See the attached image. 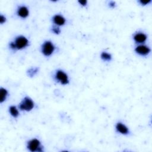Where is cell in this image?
<instances>
[{"instance_id":"11","label":"cell","mask_w":152,"mask_h":152,"mask_svg":"<svg viewBox=\"0 0 152 152\" xmlns=\"http://www.w3.org/2000/svg\"><path fill=\"white\" fill-rule=\"evenodd\" d=\"M9 112L11 116L14 118H17L19 115V112L18 109L15 106H11L9 108Z\"/></svg>"},{"instance_id":"4","label":"cell","mask_w":152,"mask_h":152,"mask_svg":"<svg viewBox=\"0 0 152 152\" xmlns=\"http://www.w3.org/2000/svg\"><path fill=\"white\" fill-rule=\"evenodd\" d=\"M27 148L29 151L32 152L42 151V147L40 145V142L36 138H33L28 142Z\"/></svg>"},{"instance_id":"9","label":"cell","mask_w":152,"mask_h":152,"mask_svg":"<svg viewBox=\"0 0 152 152\" xmlns=\"http://www.w3.org/2000/svg\"><path fill=\"white\" fill-rule=\"evenodd\" d=\"M116 129L118 132L124 135H126L129 133V129L128 127L121 122L117 123L116 125Z\"/></svg>"},{"instance_id":"18","label":"cell","mask_w":152,"mask_h":152,"mask_svg":"<svg viewBox=\"0 0 152 152\" xmlns=\"http://www.w3.org/2000/svg\"><path fill=\"white\" fill-rule=\"evenodd\" d=\"M78 3L80 5H81L82 6H86L87 4V1H85V0H84V1H78Z\"/></svg>"},{"instance_id":"15","label":"cell","mask_w":152,"mask_h":152,"mask_svg":"<svg viewBox=\"0 0 152 152\" xmlns=\"http://www.w3.org/2000/svg\"><path fill=\"white\" fill-rule=\"evenodd\" d=\"M52 31L56 34H59L60 33H61V30L59 29V27H56V26H54L52 27Z\"/></svg>"},{"instance_id":"10","label":"cell","mask_w":152,"mask_h":152,"mask_svg":"<svg viewBox=\"0 0 152 152\" xmlns=\"http://www.w3.org/2000/svg\"><path fill=\"white\" fill-rule=\"evenodd\" d=\"M53 23L57 26H64L66 22L65 18L59 14H56L53 16Z\"/></svg>"},{"instance_id":"16","label":"cell","mask_w":152,"mask_h":152,"mask_svg":"<svg viewBox=\"0 0 152 152\" xmlns=\"http://www.w3.org/2000/svg\"><path fill=\"white\" fill-rule=\"evenodd\" d=\"M151 0H147V1H142V0H141V1H139V2L142 5H145L149 4L150 2H151Z\"/></svg>"},{"instance_id":"5","label":"cell","mask_w":152,"mask_h":152,"mask_svg":"<svg viewBox=\"0 0 152 152\" xmlns=\"http://www.w3.org/2000/svg\"><path fill=\"white\" fill-rule=\"evenodd\" d=\"M55 79L63 85H66L69 83L68 75L62 70H58L56 72Z\"/></svg>"},{"instance_id":"14","label":"cell","mask_w":152,"mask_h":152,"mask_svg":"<svg viewBox=\"0 0 152 152\" xmlns=\"http://www.w3.org/2000/svg\"><path fill=\"white\" fill-rule=\"evenodd\" d=\"M38 72V68H31L30 69H29L27 71L28 75L30 77H33L34 76L37 72Z\"/></svg>"},{"instance_id":"19","label":"cell","mask_w":152,"mask_h":152,"mask_svg":"<svg viewBox=\"0 0 152 152\" xmlns=\"http://www.w3.org/2000/svg\"><path fill=\"white\" fill-rule=\"evenodd\" d=\"M109 6L111 7V8H114L115 7V2H113V1H110L109 4Z\"/></svg>"},{"instance_id":"17","label":"cell","mask_w":152,"mask_h":152,"mask_svg":"<svg viewBox=\"0 0 152 152\" xmlns=\"http://www.w3.org/2000/svg\"><path fill=\"white\" fill-rule=\"evenodd\" d=\"M6 21V18L5 16L2 15H1L0 16V23L1 24H4L5 22Z\"/></svg>"},{"instance_id":"3","label":"cell","mask_w":152,"mask_h":152,"mask_svg":"<svg viewBox=\"0 0 152 152\" xmlns=\"http://www.w3.org/2000/svg\"><path fill=\"white\" fill-rule=\"evenodd\" d=\"M14 43L15 45V49L20 50L25 48L28 46V40L25 36H19L16 37Z\"/></svg>"},{"instance_id":"8","label":"cell","mask_w":152,"mask_h":152,"mask_svg":"<svg viewBox=\"0 0 152 152\" xmlns=\"http://www.w3.org/2000/svg\"><path fill=\"white\" fill-rule=\"evenodd\" d=\"M17 14L22 18H27L29 14L28 9L26 6H21L17 10Z\"/></svg>"},{"instance_id":"6","label":"cell","mask_w":152,"mask_h":152,"mask_svg":"<svg viewBox=\"0 0 152 152\" xmlns=\"http://www.w3.org/2000/svg\"><path fill=\"white\" fill-rule=\"evenodd\" d=\"M135 51L137 53L141 56H146L150 53L151 50L148 46L144 45H140L135 48Z\"/></svg>"},{"instance_id":"2","label":"cell","mask_w":152,"mask_h":152,"mask_svg":"<svg viewBox=\"0 0 152 152\" xmlns=\"http://www.w3.org/2000/svg\"><path fill=\"white\" fill-rule=\"evenodd\" d=\"M55 46L50 41H46L42 46V52L46 56H50L55 50Z\"/></svg>"},{"instance_id":"12","label":"cell","mask_w":152,"mask_h":152,"mask_svg":"<svg viewBox=\"0 0 152 152\" xmlns=\"http://www.w3.org/2000/svg\"><path fill=\"white\" fill-rule=\"evenodd\" d=\"M0 91H1V100L0 102L2 103L3 102H4L8 96V91L4 88L1 87L0 89Z\"/></svg>"},{"instance_id":"13","label":"cell","mask_w":152,"mask_h":152,"mask_svg":"<svg viewBox=\"0 0 152 152\" xmlns=\"http://www.w3.org/2000/svg\"><path fill=\"white\" fill-rule=\"evenodd\" d=\"M100 58L104 61H110L112 59V55L106 52H103L100 55Z\"/></svg>"},{"instance_id":"7","label":"cell","mask_w":152,"mask_h":152,"mask_svg":"<svg viewBox=\"0 0 152 152\" xmlns=\"http://www.w3.org/2000/svg\"><path fill=\"white\" fill-rule=\"evenodd\" d=\"M134 40L136 43H143L147 40V36L145 34L142 32H138L134 34Z\"/></svg>"},{"instance_id":"1","label":"cell","mask_w":152,"mask_h":152,"mask_svg":"<svg viewBox=\"0 0 152 152\" xmlns=\"http://www.w3.org/2000/svg\"><path fill=\"white\" fill-rule=\"evenodd\" d=\"M34 106V103L29 97H25L19 104V108L21 110L27 112L31 110Z\"/></svg>"}]
</instances>
